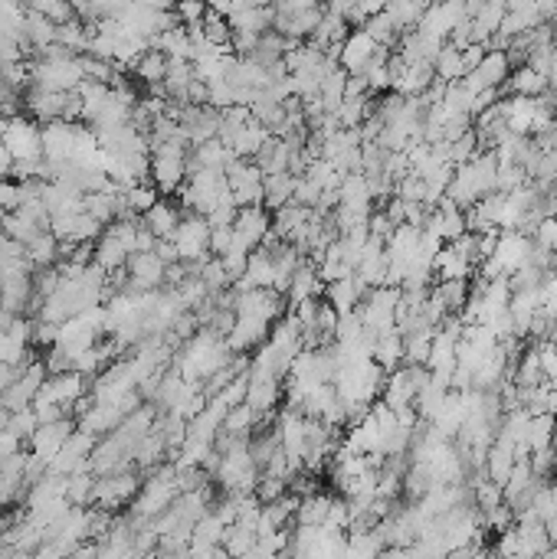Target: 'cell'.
Wrapping results in <instances>:
<instances>
[{"instance_id":"cell-7","label":"cell","mask_w":557,"mask_h":559,"mask_svg":"<svg viewBox=\"0 0 557 559\" xmlns=\"http://www.w3.org/2000/svg\"><path fill=\"white\" fill-rule=\"evenodd\" d=\"M377 50H381V46L374 43L371 36L357 27V30H351V33H348V40L341 43V50H338V66H341L348 76H361V72L367 69V62L374 60V53H377Z\"/></svg>"},{"instance_id":"cell-10","label":"cell","mask_w":557,"mask_h":559,"mask_svg":"<svg viewBox=\"0 0 557 559\" xmlns=\"http://www.w3.org/2000/svg\"><path fill=\"white\" fill-rule=\"evenodd\" d=\"M367 285H364L357 275H348V279L341 281H331V285H325V301L331 307H335V315H351V311H357L361 307V301L367 298Z\"/></svg>"},{"instance_id":"cell-18","label":"cell","mask_w":557,"mask_h":559,"mask_svg":"<svg viewBox=\"0 0 557 559\" xmlns=\"http://www.w3.org/2000/svg\"><path fill=\"white\" fill-rule=\"evenodd\" d=\"M433 327H420V331L404 337V363L407 367H426L430 350H433Z\"/></svg>"},{"instance_id":"cell-4","label":"cell","mask_w":557,"mask_h":559,"mask_svg":"<svg viewBox=\"0 0 557 559\" xmlns=\"http://www.w3.org/2000/svg\"><path fill=\"white\" fill-rule=\"evenodd\" d=\"M227 187H230L233 200L239 210L246 206H263V170L253 160H233L227 167Z\"/></svg>"},{"instance_id":"cell-31","label":"cell","mask_w":557,"mask_h":559,"mask_svg":"<svg viewBox=\"0 0 557 559\" xmlns=\"http://www.w3.org/2000/svg\"><path fill=\"white\" fill-rule=\"evenodd\" d=\"M554 448H557V416H554Z\"/></svg>"},{"instance_id":"cell-24","label":"cell","mask_w":557,"mask_h":559,"mask_svg":"<svg viewBox=\"0 0 557 559\" xmlns=\"http://www.w3.org/2000/svg\"><path fill=\"white\" fill-rule=\"evenodd\" d=\"M554 448V416H534L528 426V454Z\"/></svg>"},{"instance_id":"cell-20","label":"cell","mask_w":557,"mask_h":559,"mask_svg":"<svg viewBox=\"0 0 557 559\" xmlns=\"http://www.w3.org/2000/svg\"><path fill=\"white\" fill-rule=\"evenodd\" d=\"M433 72H436V79L446 82V86L466 79V69H462V53H460V50H456V46H450V43H442L440 56H436V62H433Z\"/></svg>"},{"instance_id":"cell-1","label":"cell","mask_w":557,"mask_h":559,"mask_svg":"<svg viewBox=\"0 0 557 559\" xmlns=\"http://www.w3.org/2000/svg\"><path fill=\"white\" fill-rule=\"evenodd\" d=\"M0 141L7 144L10 158L17 164H40L43 160V128L33 118H7L0 122Z\"/></svg>"},{"instance_id":"cell-21","label":"cell","mask_w":557,"mask_h":559,"mask_svg":"<svg viewBox=\"0 0 557 559\" xmlns=\"http://www.w3.org/2000/svg\"><path fill=\"white\" fill-rule=\"evenodd\" d=\"M168 69H171V60L164 53H158V50H148L142 60L135 62L138 79H144L148 86H154V88L164 86V79H168Z\"/></svg>"},{"instance_id":"cell-15","label":"cell","mask_w":557,"mask_h":559,"mask_svg":"<svg viewBox=\"0 0 557 559\" xmlns=\"http://www.w3.org/2000/svg\"><path fill=\"white\" fill-rule=\"evenodd\" d=\"M515 462H518V454H515L512 445H505L502 438H496L492 442V448H488V458H486V478L492 481V484H498V488H505V481H508V474H512Z\"/></svg>"},{"instance_id":"cell-16","label":"cell","mask_w":557,"mask_h":559,"mask_svg":"<svg viewBox=\"0 0 557 559\" xmlns=\"http://www.w3.org/2000/svg\"><path fill=\"white\" fill-rule=\"evenodd\" d=\"M295 180L299 177L292 174H273V177H263V206L269 213L283 210L285 203L295 200Z\"/></svg>"},{"instance_id":"cell-28","label":"cell","mask_w":557,"mask_h":559,"mask_svg":"<svg viewBox=\"0 0 557 559\" xmlns=\"http://www.w3.org/2000/svg\"><path fill=\"white\" fill-rule=\"evenodd\" d=\"M17 376H20L17 367H7V363H0V396H4V393L10 389V386L17 383Z\"/></svg>"},{"instance_id":"cell-9","label":"cell","mask_w":557,"mask_h":559,"mask_svg":"<svg viewBox=\"0 0 557 559\" xmlns=\"http://www.w3.org/2000/svg\"><path fill=\"white\" fill-rule=\"evenodd\" d=\"M283 402H285V383H283V380H269V376H249L246 406L256 412V416H273V412L279 409Z\"/></svg>"},{"instance_id":"cell-12","label":"cell","mask_w":557,"mask_h":559,"mask_svg":"<svg viewBox=\"0 0 557 559\" xmlns=\"http://www.w3.org/2000/svg\"><path fill=\"white\" fill-rule=\"evenodd\" d=\"M177 223H181V210H177L174 203H168V200H158L142 216V226L148 229V233L158 239V243H171Z\"/></svg>"},{"instance_id":"cell-25","label":"cell","mask_w":557,"mask_h":559,"mask_svg":"<svg viewBox=\"0 0 557 559\" xmlns=\"http://www.w3.org/2000/svg\"><path fill=\"white\" fill-rule=\"evenodd\" d=\"M20 203H23L20 184H14V180H4V177H0V216H7V213L20 210Z\"/></svg>"},{"instance_id":"cell-13","label":"cell","mask_w":557,"mask_h":559,"mask_svg":"<svg viewBox=\"0 0 557 559\" xmlns=\"http://www.w3.org/2000/svg\"><path fill=\"white\" fill-rule=\"evenodd\" d=\"M472 265L462 259L452 245H442L440 255L433 259V279L436 281H469L472 279Z\"/></svg>"},{"instance_id":"cell-8","label":"cell","mask_w":557,"mask_h":559,"mask_svg":"<svg viewBox=\"0 0 557 559\" xmlns=\"http://www.w3.org/2000/svg\"><path fill=\"white\" fill-rule=\"evenodd\" d=\"M462 20H466V4H440V7H426L423 20H420V33L426 36H436V40H450L452 30L460 27Z\"/></svg>"},{"instance_id":"cell-17","label":"cell","mask_w":557,"mask_h":559,"mask_svg":"<svg viewBox=\"0 0 557 559\" xmlns=\"http://www.w3.org/2000/svg\"><path fill=\"white\" fill-rule=\"evenodd\" d=\"M371 360L384 370V373H394V370L404 363V337H400L397 331H390V334H384V337H377V341H374Z\"/></svg>"},{"instance_id":"cell-14","label":"cell","mask_w":557,"mask_h":559,"mask_svg":"<svg viewBox=\"0 0 557 559\" xmlns=\"http://www.w3.org/2000/svg\"><path fill=\"white\" fill-rule=\"evenodd\" d=\"M505 92L518 98H541L548 92V79L538 69H531V66H518V69H512L508 82H505Z\"/></svg>"},{"instance_id":"cell-11","label":"cell","mask_w":557,"mask_h":559,"mask_svg":"<svg viewBox=\"0 0 557 559\" xmlns=\"http://www.w3.org/2000/svg\"><path fill=\"white\" fill-rule=\"evenodd\" d=\"M299 154V144L292 141H283V138H269L265 141V148L256 154L253 164L263 170V177H273V174H289L292 170V158Z\"/></svg>"},{"instance_id":"cell-22","label":"cell","mask_w":557,"mask_h":559,"mask_svg":"<svg viewBox=\"0 0 557 559\" xmlns=\"http://www.w3.org/2000/svg\"><path fill=\"white\" fill-rule=\"evenodd\" d=\"M436 298H440L442 305H446V311L450 315H460L462 307H466V301H469V281H436L433 285Z\"/></svg>"},{"instance_id":"cell-32","label":"cell","mask_w":557,"mask_h":559,"mask_svg":"<svg viewBox=\"0 0 557 559\" xmlns=\"http://www.w3.org/2000/svg\"><path fill=\"white\" fill-rule=\"evenodd\" d=\"M482 559H496V556H482Z\"/></svg>"},{"instance_id":"cell-26","label":"cell","mask_w":557,"mask_h":559,"mask_svg":"<svg viewBox=\"0 0 557 559\" xmlns=\"http://www.w3.org/2000/svg\"><path fill=\"white\" fill-rule=\"evenodd\" d=\"M534 245H541V249H548V252L557 255V216H548L538 229H534Z\"/></svg>"},{"instance_id":"cell-29","label":"cell","mask_w":557,"mask_h":559,"mask_svg":"<svg viewBox=\"0 0 557 559\" xmlns=\"http://www.w3.org/2000/svg\"><path fill=\"white\" fill-rule=\"evenodd\" d=\"M14 164H17V160L10 158L7 144L0 141V177H4V180H7V177H14Z\"/></svg>"},{"instance_id":"cell-2","label":"cell","mask_w":557,"mask_h":559,"mask_svg":"<svg viewBox=\"0 0 557 559\" xmlns=\"http://www.w3.org/2000/svg\"><path fill=\"white\" fill-rule=\"evenodd\" d=\"M171 243H174L177 255H181L184 265H204L210 259V223L204 216H190L187 213L177 223Z\"/></svg>"},{"instance_id":"cell-6","label":"cell","mask_w":557,"mask_h":559,"mask_svg":"<svg viewBox=\"0 0 557 559\" xmlns=\"http://www.w3.org/2000/svg\"><path fill=\"white\" fill-rule=\"evenodd\" d=\"M466 412H469V396L466 393H456V389H450L446 393V399H442V406L436 409V416L426 426L433 428V432H440L442 438H456L462 432V426H466Z\"/></svg>"},{"instance_id":"cell-23","label":"cell","mask_w":557,"mask_h":559,"mask_svg":"<svg viewBox=\"0 0 557 559\" xmlns=\"http://www.w3.org/2000/svg\"><path fill=\"white\" fill-rule=\"evenodd\" d=\"M442 108H446V115H469L472 118V105H476V96H472L469 88L462 86V82H452V86H446V92H442Z\"/></svg>"},{"instance_id":"cell-27","label":"cell","mask_w":557,"mask_h":559,"mask_svg":"<svg viewBox=\"0 0 557 559\" xmlns=\"http://www.w3.org/2000/svg\"><path fill=\"white\" fill-rule=\"evenodd\" d=\"M486 46H478V43H472V46H466V50H462V69H466V76H469V72H476L478 66H482V60H486Z\"/></svg>"},{"instance_id":"cell-3","label":"cell","mask_w":557,"mask_h":559,"mask_svg":"<svg viewBox=\"0 0 557 559\" xmlns=\"http://www.w3.org/2000/svg\"><path fill=\"white\" fill-rule=\"evenodd\" d=\"M397 305H400V289H374L367 291V298L361 301V307H357V315H361L364 321V331L377 334V337H384V334L397 331Z\"/></svg>"},{"instance_id":"cell-30","label":"cell","mask_w":557,"mask_h":559,"mask_svg":"<svg viewBox=\"0 0 557 559\" xmlns=\"http://www.w3.org/2000/svg\"><path fill=\"white\" fill-rule=\"evenodd\" d=\"M548 88H551V92H557V50H554V56H551V69H548Z\"/></svg>"},{"instance_id":"cell-19","label":"cell","mask_w":557,"mask_h":559,"mask_svg":"<svg viewBox=\"0 0 557 559\" xmlns=\"http://www.w3.org/2000/svg\"><path fill=\"white\" fill-rule=\"evenodd\" d=\"M426 7H430V4H416V0L413 4H384V14H387L390 23L397 27V33L404 36V33H413V30L420 27Z\"/></svg>"},{"instance_id":"cell-5","label":"cell","mask_w":557,"mask_h":559,"mask_svg":"<svg viewBox=\"0 0 557 559\" xmlns=\"http://www.w3.org/2000/svg\"><path fill=\"white\" fill-rule=\"evenodd\" d=\"M233 236L239 243H246L253 252L265 239L273 236V213L265 206H246V210H237V219H233Z\"/></svg>"}]
</instances>
